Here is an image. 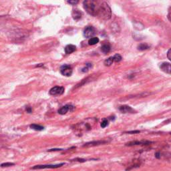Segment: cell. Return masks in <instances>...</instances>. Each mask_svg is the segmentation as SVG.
<instances>
[{
  "mask_svg": "<svg viewBox=\"0 0 171 171\" xmlns=\"http://www.w3.org/2000/svg\"><path fill=\"white\" fill-rule=\"evenodd\" d=\"M97 15L100 19L103 20H108L111 18V9L107 3L104 2L101 4V6L98 7V10Z\"/></svg>",
  "mask_w": 171,
  "mask_h": 171,
  "instance_id": "cell-1",
  "label": "cell"
},
{
  "mask_svg": "<svg viewBox=\"0 0 171 171\" xmlns=\"http://www.w3.org/2000/svg\"><path fill=\"white\" fill-rule=\"evenodd\" d=\"M83 6L84 10L86 11L90 15L93 16L97 15L98 7H97L96 3L93 1V0H85L83 3Z\"/></svg>",
  "mask_w": 171,
  "mask_h": 171,
  "instance_id": "cell-2",
  "label": "cell"
},
{
  "mask_svg": "<svg viewBox=\"0 0 171 171\" xmlns=\"http://www.w3.org/2000/svg\"><path fill=\"white\" fill-rule=\"evenodd\" d=\"M65 89L63 86H55L50 89V94L52 96H60L64 94Z\"/></svg>",
  "mask_w": 171,
  "mask_h": 171,
  "instance_id": "cell-3",
  "label": "cell"
},
{
  "mask_svg": "<svg viewBox=\"0 0 171 171\" xmlns=\"http://www.w3.org/2000/svg\"><path fill=\"white\" fill-rule=\"evenodd\" d=\"M96 34L95 28L92 26H88L85 28L84 31V36L86 38H93V36Z\"/></svg>",
  "mask_w": 171,
  "mask_h": 171,
  "instance_id": "cell-4",
  "label": "cell"
},
{
  "mask_svg": "<svg viewBox=\"0 0 171 171\" xmlns=\"http://www.w3.org/2000/svg\"><path fill=\"white\" fill-rule=\"evenodd\" d=\"M72 68L69 65H63L60 68V72L63 76L69 77L72 74Z\"/></svg>",
  "mask_w": 171,
  "mask_h": 171,
  "instance_id": "cell-5",
  "label": "cell"
},
{
  "mask_svg": "<svg viewBox=\"0 0 171 171\" xmlns=\"http://www.w3.org/2000/svg\"><path fill=\"white\" fill-rule=\"evenodd\" d=\"M65 163H61L59 165H36L31 169H56L64 165Z\"/></svg>",
  "mask_w": 171,
  "mask_h": 171,
  "instance_id": "cell-6",
  "label": "cell"
},
{
  "mask_svg": "<svg viewBox=\"0 0 171 171\" xmlns=\"http://www.w3.org/2000/svg\"><path fill=\"white\" fill-rule=\"evenodd\" d=\"M74 109V107L73 106L67 104L66 106H62L61 108H60L58 110V113L61 115H66L68 111L72 112Z\"/></svg>",
  "mask_w": 171,
  "mask_h": 171,
  "instance_id": "cell-7",
  "label": "cell"
},
{
  "mask_svg": "<svg viewBox=\"0 0 171 171\" xmlns=\"http://www.w3.org/2000/svg\"><path fill=\"white\" fill-rule=\"evenodd\" d=\"M161 70L163 71L164 72L166 73V74H171V64L167 62L162 63L160 66Z\"/></svg>",
  "mask_w": 171,
  "mask_h": 171,
  "instance_id": "cell-8",
  "label": "cell"
},
{
  "mask_svg": "<svg viewBox=\"0 0 171 171\" xmlns=\"http://www.w3.org/2000/svg\"><path fill=\"white\" fill-rule=\"evenodd\" d=\"M119 111L123 112V113H134V110L131 108L129 106H127V105H124L122 106L119 108Z\"/></svg>",
  "mask_w": 171,
  "mask_h": 171,
  "instance_id": "cell-9",
  "label": "cell"
},
{
  "mask_svg": "<svg viewBox=\"0 0 171 171\" xmlns=\"http://www.w3.org/2000/svg\"><path fill=\"white\" fill-rule=\"evenodd\" d=\"M78 126H80V127L78 128H80V130L82 131V130H90L92 129V126L90 123H88V122H86V123H82L78 124Z\"/></svg>",
  "mask_w": 171,
  "mask_h": 171,
  "instance_id": "cell-10",
  "label": "cell"
},
{
  "mask_svg": "<svg viewBox=\"0 0 171 171\" xmlns=\"http://www.w3.org/2000/svg\"><path fill=\"white\" fill-rule=\"evenodd\" d=\"M72 15V17H73V18H74V19L79 20L80 19H81V18H82V14L79 10L74 9V10H73Z\"/></svg>",
  "mask_w": 171,
  "mask_h": 171,
  "instance_id": "cell-11",
  "label": "cell"
},
{
  "mask_svg": "<svg viewBox=\"0 0 171 171\" xmlns=\"http://www.w3.org/2000/svg\"><path fill=\"white\" fill-rule=\"evenodd\" d=\"M76 50V47L74 46V45L69 44V45H67L66 48H65V52H66V54H70L75 52Z\"/></svg>",
  "mask_w": 171,
  "mask_h": 171,
  "instance_id": "cell-12",
  "label": "cell"
},
{
  "mask_svg": "<svg viewBox=\"0 0 171 171\" xmlns=\"http://www.w3.org/2000/svg\"><path fill=\"white\" fill-rule=\"evenodd\" d=\"M106 141H94V142H88V143L85 144L83 146L84 147H89V146H97V145H100L102 144H104L106 143Z\"/></svg>",
  "mask_w": 171,
  "mask_h": 171,
  "instance_id": "cell-13",
  "label": "cell"
},
{
  "mask_svg": "<svg viewBox=\"0 0 171 171\" xmlns=\"http://www.w3.org/2000/svg\"><path fill=\"white\" fill-rule=\"evenodd\" d=\"M111 47L110 46V44H104L103 46L101 47V51L104 54H107V53H108L110 51H111Z\"/></svg>",
  "mask_w": 171,
  "mask_h": 171,
  "instance_id": "cell-14",
  "label": "cell"
},
{
  "mask_svg": "<svg viewBox=\"0 0 171 171\" xmlns=\"http://www.w3.org/2000/svg\"><path fill=\"white\" fill-rule=\"evenodd\" d=\"M150 142H138V141H134V142H130L129 143L127 144V146H134V145H140V144H148Z\"/></svg>",
  "mask_w": 171,
  "mask_h": 171,
  "instance_id": "cell-15",
  "label": "cell"
},
{
  "mask_svg": "<svg viewBox=\"0 0 171 171\" xmlns=\"http://www.w3.org/2000/svg\"><path fill=\"white\" fill-rule=\"evenodd\" d=\"M30 128L33 130H36V131H41V130H43L44 129V127H42V126L38 125L35 124H33L30 125Z\"/></svg>",
  "mask_w": 171,
  "mask_h": 171,
  "instance_id": "cell-16",
  "label": "cell"
},
{
  "mask_svg": "<svg viewBox=\"0 0 171 171\" xmlns=\"http://www.w3.org/2000/svg\"><path fill=\"white\" fill-rule=\"evenodd\" d=\"M99 42V39L96 38V37H93L91 38L88 41V44L89 45H91V46H94V45H95L96 44H98Z\"/></svg>",
  "mask_w": 171,
  "mask_h": 171,
  "instance_id": "cell-17",
  "label": "cell"
},
{
  "mask_svg": "<svg viewBox=\"0 0 171 171\" xmlns=\"http://www.w3.org/2000/svg\"><path fill=\"white\" fill-rule=\"evenodd\" d=\"M114 62H115V61H114L113 57H110L109 58H108L107 60H106L104 61V65L106 66H111Z\"/></svg>",
  "mask_w": 171,
  "mask_h": 171,
  "instance_id": "cell-18",
  "label": "cell"
},
{
  "mask_svg": "<svg viewBox=\"0 0 171 171\" xmlns=\"http://www.w3.org/2000/svg\"><path fill=\"white\" fill-rule=\"evenodd\" d=\"M148 48H149V46L146 44H141L138 47V49L139 50H147Z\"/></svg>",
  "mask_w": 171,
  "mask_h": 171,
  "instance_id": "cell-19",
  "label": "cell"
},
{
  "mask_svg": "<svg viewBox=\"0 0 171 171\" xmlns=\"http://www.w3.org/2000/svg\"><path fill=\"white\" fill-rule=\"evenodd\" d=\"M114 61L115 62H119L122 60V56L120 54H116L113 56Z\"/></svg>",
  "mask_w": 171,
  "mask_h": 171,
  "instance_id": "cell-20",
  "label": "cell"
},
{
  "mask_svg": "<svg viewBox=\"0 0 171 171\" xmlns=\"http://www.w3.org/2000/svg\"><path fill=\"white\" fill-rule=\"evenodd\" d=\"M108 125V121L106 120V119H104L103 120V121L102 122V123H101V127L102 128H106L107 127V126Z\"/></svg>",
  "mask_w": 171,
  "mask_h": 171,
  "instance_id": "cell-21",
  "label": "cell"
},
{
  "mask_svg": "<svg viewBox=\"0 0 171 171\" xmlns=\"http://www.w3.org/2000/svg\"><path fill=\"white\" fill-rule=\"evenodd\" d=\"M91 67H92V65H90V64H87L86 65V67L82 69V71L83 72H87L89 70V69Z\"/></svg>",
  "mask_w": 171,
  "mask_h": 171,
  "instance_id": "cell-22",
  "label": "cell"
},
{
  "mask_svg": "<svg viewBox=\"0 0 171 171\" xmlns=\"http://www.w3.org/2000/svg\"><path fill=\"white\" fill-rule=\"evenodd\" d=\"M14 165V163H12V162H6V163H3L1 165L2 167H7V166H11Z\"/></svg>",
  "mask_w": 171,
  "mask_h": 171,
  "instance_id": "cell-23",
  "label": "cell"
},
{
  "mask_svg": "<svg viewBox=\"0 0 171 171\" xmlns=\"http://www.w3.org/2000/svg\"><path fill=\"white\" fill-rule=\"evenodd\" d=\"M79 0H68V3L71 4V5H77V4L78 3Z\"/></svg>",
  "mask_w": 171,
  "mask_h": 171,
  "instance_id": "cell-24",
  "label": "cell"
},
{
  "mask_svg": "<svg viewBox=\"0 0 171 171\" xmlns=\"http://www.w3.org/2000/svg\"><path fill=\"white\" fill-rule=\"evenodd\" d=\"M26 112H28V113H31V112H32V109H31V108L30 107V106H27L26 108Z\"/></svg>",
  "mask_w": 171,
  "mask_h": 171,
  "instance_id": "cell-25",
  "label": "cell"
},
{
  "mask_svg": "<svg viewBox=\"0 0 171 171\" xmlns=\"http://www.w3.org/2000/svg\"><path fill=\"white\" fill-rule=\"evenodd\" d=\"M167 57H168V58L171 61V49H170L167 53Z\"/></svg>",
  "mask_w": 171,
  "mask_h": 171,
  "instance_id": "cell-26",
  "label": "cell"
},
{
  "mask_svg": "<svg viewBox=\"0 0 171 171\" xmlns=\"http://www.w3.org/2000/svg\"><path fill=\"white\" fill-rule=\"evenodd\" d=\"M140 132V131H138V130H136V131H131V132H128L127 133H134V134H136V133H139Z\"/></svg>",
  "mask_w": 171,
  "mask_h": 171,
  "instance_id": "cell-27",
  "label": "cell"
}]
</instances>
